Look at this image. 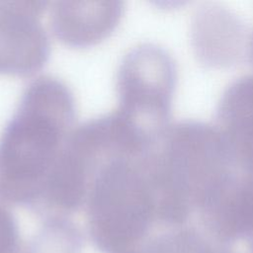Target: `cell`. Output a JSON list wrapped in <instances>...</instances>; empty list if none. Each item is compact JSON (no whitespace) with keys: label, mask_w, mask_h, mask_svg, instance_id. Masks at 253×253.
Instances as JSON below:
<instances>
[{"label":"cell","mask_w":253,"mask_h":253,"mask_svg":"<svg viewBox=\"0 0 253 253\" xmlns=\"http://www.w3.org/2000/svg\"><path fill=\"white\" fill-rule=\"evenodd\" d=\"M75 120V101L60 79L44 75L24 91L0 135V198L42 200Z\"/></svg>","instance_id":"obj_1"},{"label":"cell","mask_w":253,"mask_h":253,"mask_svg":"<svg viewBox=\"0 0 253 253\" xmlns=\"http://www.w3.org/2000/svg\"><path fill=\"white\" fill-rule=\"evenodd\" d=\"M148 165L158 220L172 227L185 225L238 177L216 126L195 120L171 124Z\"/></svg>","instance_id":"obj_2"},{"label":"cell","mask_w":253,"mask_h":253,"mask_svg":"<svg viewBox=\"0 0 253 253\" xmlns=\"http://www.w3.org/2000/svg\"><path fill=\"white\" fill-rule=\"evenodd\" d=\"M146 153L108 157L89 183L84 202L90 228L112 253H127L157 221Z\"/></svg>","instance_id":"obj_3"},{"label":"cell","mask_w":253,"mask_h":253,"mask_svg":"<svg viewBox=\"0 0 253 253\" xmlns=\"http://www.w3.org/2000/svg\"><path fill=\"white\" fill-rule=\"evenodd\" d=\"M176 81V63L165 48L148 42L137 44L120 63L114 111L143 138L157 143L171 125Z\"/></svg>","instance_id":"obj_4"},{"label":"cell","mask_w":253,"mask_h":253,"mask_svg":"<svg viewBox=\"0 0 253 253\" xmlns=\"http://www.w3.org/2000/svg\"><path fill=\"white\" fill-rule=\"evenodd\" d=\"M215 126L240 181L253 190V75L239 77L225 88Z\"/></svg>","instance_id":"obj_5"},{"label":"cell","mask_w":253,"mask_h":253,"mask_svg":"<svg viewBox=\"0 0 253 253\" xmlns=\"http://www.w3.org/2000/svg\"><path fill=\"white\" fill-rule=\"evenodd\" d=\"M250 36L229 10L210 5L199 9L191 24V42L199 60L223 67L238 62L248 50Z\"/></svg>","instance_id":"obj_6"},{"label":"cell","mask_w":253,"mask_h":253,"mask_svg":"<svg viewBox=\"0 0 253 253\" xmlns=\"http://www.w3.org/2000/svg\"><path fill=\"white\" fill-rule=\"evenodd\" d=\"M123 2L57 1L50 9V25L55 36L67 44L89 45L106 38L118 25Z\"/></svg>","instance_id":"obj_7"},{"label":"cell","mask_w":253,"mask_h":253,"mask_svg":"<svg viewBox=\"0 0 253 253\" xmlns=\"http://www.w3.org/2000/svg\"><path fill=\"white\" fill-rule=\"evenodd\" d=\"M217 245L198 229L182 225L155 237L140 253H214Z\"/></svg>","instance_id":"obj_8"},{"label":"cell","mask_w":253,"mask_h":253,"mask_svg":"<svg viewBox=\"0 0 253 253\" xmlns=\"http://www.w3.org/2000/svg\"><path fill=\"white\" fill-rule=\"evenodd\" d=\"M17 238L16 225L10 212L0 205V253H12Z\"/></svg>","instance_id":"obj_9"},{"label":"cell","mask_w":253,"mask_h":253,"mask_svg":"<svg viewBox=\"0 0 253 253\" xmlns=\"http://www.w3.org/2000/svg\"><path fill=\"white\" fill-rule=\"evenodd\" d=\"M214 253H236L234 252L233 250H231L230 248H227L225 245H221V244H218L216 249H215V252Z\"/></svg>","instance_id":"obj_10"},{"label":"cell","mask_w":253,"mask_h":253,"mask_svg":"<svg viewBox=\"0 0 253 253\" xmlns=\"http://www.w3.org/2000/svg\"><path fill=\"white\" fill-rule=\"evenodd\" d=\"M248 54H249V57H250L251 63H252V65H253V33L251 34V36H250V39H249V44H248Z\"/></svg>","instance_id":"obj_11"},{"label":"cell","mask_w":253,"mask_h":253,"mask_svg":"<svg viewBox=\"0 0 253 253\" xmlns=\"http://www.w3.org/2000/svg\"><path fill=\"white\" fill-rule=\"evenodd\" d=\"M249 238V244H250V253H253V232L250 234Z\"/></svg>","instance_id":"obj_12"}]
</instances>
